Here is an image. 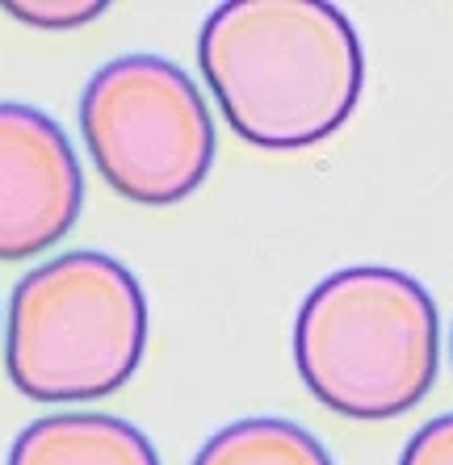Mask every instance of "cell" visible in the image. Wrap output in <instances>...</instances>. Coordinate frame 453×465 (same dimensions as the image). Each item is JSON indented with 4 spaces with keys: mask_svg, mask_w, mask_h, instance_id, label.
Masks as SVG:
<instances>
[{
    "mask_svg": "<svg viewBox=\"0 0 453 465\" xmlns=\"http://www.w3.org/2000/svg\"><path fill=\"white\" fill-rule=\"evenodd\" d=\"M197 64L223 118L265 152H302L353 118L366 54L324 0H231L197 34Z\"/></svg>",
    "mask_w": 453,
    "mask_h": 465,
    "instance_id": "6da1fadb",
    "label": "cell"
},
{
    "mask_svg": "<svg viewBox=\"0 0 453 465\" xmlns=\"http://www.w3.org/2000/svg\"><path fill=\"white\" fill-rule=\"evenodd\" d=\"M294 365L327 411L357 423L399 420L441 369L437 302L399 269H340L302 298Z\"/></svg>",
    "mask_w": 453,
    "mask_h": 465,
    "instance_id": "7a4b0ae2",
    "label": "cell"
},
{
    "mask_svg": "<svg viewBox=\"0 0 453 465\" xmlns=\"http://www.w3.org/2000/svg\"><path fill=\"white\" fill-rule=\"evenodd\" d=\"M147 348L139 277L106 252H64L9 298L5 369L25 399L88 402L122 390Z\"/></svg>",
    "mask_w": 453,
    "mask_h": 465,
    "instance_id": "3957f363",
    "label": "cell"
},
{
    "mask_svg": "<svg viewBox=\"0 0 453 465\" xmlns=\"http://www.w3.org/2000/svg\"><path fill=\"white\" fill-rule=\"evenodd\" d=\"M80 134L101 181L135 206H176L210 176L215 118L173 59L122 54L88 80Z\"/></svg>",
    "mask_w": 453,
    "mask_h": 465,
    "instance_id": "277c9868",
    "label": "cell"
},
{
    "mask_svg": "<svg viewBox=\"0 0 453 465\" xmlns=\"http://www.w3.org/2000/svg\"><path fill=\"white\" fill-rule=\"evenodd\" d=\"M80 206L85 176L64 126L34 105L0 101V260L51 252Z\"/></svg>",
    "mask_w": 453,
    "mask_h": 465,
    "instance_id": "5b68a950",
    "label": "cell"
},
{
    "mask_svg": "<svg viewBox=\"0 0 453 465\" xmlns=\"http://www.w3.org/2000/svg\"><path fill=\"white\" fill-rule=\"evenodd\" d=\"M9 465H160V453L135 423L67 411L22 428L9 449Z\"/></svg>",
    "mask_w": 453,
    "mask_h": 465,
    "instance_id": "8992f818",
    "label": "cell"
},
{
    "mask_svg": "<svg viewBox=\"0 0 453 465\" xmlns=\"http://www.w3.org/2000/svg\"><path fill=\"white\" fill-rule=\"evenodd\" d=\"M194 465H332V457L302 423L252 415L210 436Z\"/></svg>",
    "mask_w": 453,
    "mask_h": 465,
    "instance_id": "52a82bcc",
    "label": "cell"
},
{
    "mask_svg": "<svg viewBox=\"0 0 453 465\" xmlns=\"http://www.w3.org/2000/svg\"><path fill=\"white\" fill-rule=\"evenodd\" d=\"M5 13L38 30H72L106 13V0H5Z\"/></svg>",
    "mask_w": 453,
    "mask_h": 465,
    "instance_id": "ba28073f",
    "label": "cell"
},
{
    "mask_svg": "<svg viewBox=\"0 0 453 465\" xmlns=\"http://www.w3.org/2000/svg\"><path fill=\"white\" fill-rule=\"evenodd\" d=\"M399 465H453V415H437L408 440Z\"/></svg>",
    "mask_w": 453,
    "mask_h": 465,
    "instance_id": "9c48e42d",
    "label": "cell"
},
{
    "mask_svg": "<svg viewBox=\"0 0 453 465\" xmlns=\"http://www.w3.org/2000/svg\"><path fill=\"white\" fill-rule=\"evenodd\" d=\"M449 357H453V331H449Z\"/></svg>",
    "mask_w": 453,
    "mask_h": 465,
    "instance_id": "30bf717a",
    "label": "cell"
}]
</instances>
